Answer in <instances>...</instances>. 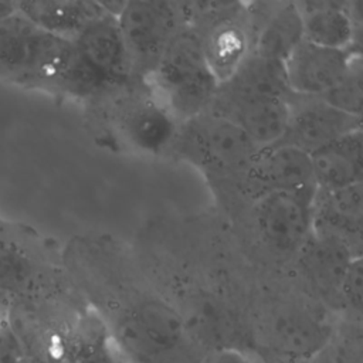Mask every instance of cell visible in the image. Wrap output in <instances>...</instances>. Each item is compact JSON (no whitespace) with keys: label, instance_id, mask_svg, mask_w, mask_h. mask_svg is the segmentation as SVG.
Listing matches in <instances>:
<instances>
[{"label":"cell","instance_id":"6da1fadb","mask_svg":"<svg viewBox=\"0 0 363 363\" xmlns=\"http://www.w3.org/2000/svg\"><path fill=\"white\" fill-rule=\"evenodd\" d=\"M315 191L268 193L228 220L238 245L255 267H289L312 235Z\"/></svg>","mask_w":363,"mask_h":363},{"label":"cell","instance_id":"7a4b0ae2","mask_svg":"<svg viewBox=\"0 0 363 363\" xmlns=\"http://www.w3.org/2000/svg\"><path fill=\"white\" fill-rule=\"evenodd\" d=\"M258 149L237 125L206 111L180 123L170 153L203 173L224 208Z\"/></svg>","mask_w":363,"mask_h":363},{"label":"cell","instance_id":"3957f363","mask_svg":"<svg viewBox=\"0 0 363 363\" xmlns=\"http://www.w3.org/2000/svg\"><path fill=\"white\" fill-rule=\"evenodd\" d=\"M71 40L45 33L18 11L0 21V81L65 96Z\"/></svg>","mask_w":363,"mask_h":363},{"label":"cell","instance_id":"277c9868","mask_svg":"<svg viewBox=\"0 0 363 363\" xmlns=\"http://www.w3.org/2000/svg\"><path fill=\"white\" fill-rule=\"evenodd\" d=\"M145 81L180 123L206 112L220 85L206 61L199 34L189 24L176 34Z\"/></svg>","mask_w":363,"mask_h":363},{"label":"cell","instance_id":"5b68a950","mask_svg":"<svg viewBox=\"0 0 363 363\" xmlns=\"http://www.w3.org/2000/svg\"><path fill=\"white\" fill-rule=\"evenodd\" d=\"M64 279L61 250L34 227L0 216V299H27Z\"/></svg>","mask_w":363,"mask_h":363},{"label":"cell","instance_id":"8992f818","mask_svg":"<svg viewBox=\"0 0 363 363\" xmlns=\"http://www.w3.org/2000/svg\"><path fill=\"white\" fill-rule=\"evenodd\" d=\"M95 101L108 104L111 125L128 147L150 156L170 153L180 122L145 79H135Z\"/></svg>","mask_w":363,"mask_h":363},{"label":"cell","instance_id":"52a82bcc","mask_svg":"<svg viewBox=\"0 0 363 363\" xmlns=\"http://www.w3.org/2000/svg\"><path fill=\"white\" fill-rule=\"evenodd\" d=\"M183 6L211 72L220 84L224 82L252 50L248 3L183 1Z\"/></svg>","mask_w":363,"mask_h":363},{"label":"cell","instance_id":"ba28073f","mask_svg":"<svg viewBox=\"0 0 363 363\" xmlns=\"http://www.w3.org/2000/svg\"><path fill=\"white\" fill-rule=\"evenodd\" d=\"M116 18L139 79L153 74L172 40L187 26L183 1H125Z\"/></svg>","mask_w":363,"mask_h":363},{"label":"cell","instance_id":"9c48e42d","mask_svg":"<svg viewBox=\"0 0 363 363\" xmlns=\"http://www.w3.org/2000/svg\"><path fill=\"white\" fill-rule=\"evenodd\" d=\"M302 190H316L309 155L284 143H274L257 150L223 210L230 220L264 194Z\"/></svg>","mask_w":363,"mask_h":363},{"label":"cell","instance_id":"30bf717a","mask_svg":"<svg viewBox=\"0 0 363 363\" xmlns=\"http://www.w3.org/2000/svg\"><path fill=\"white\" fill-rule=\"evenodd\" d=\"M71 41L79 61L96 82L101 96L139 79L133 74L129 52L115 16L106 13L86 26Z\"/></svg>","mask_w":363,"mask_h":363},{"label":"cell","instance_id":"8fae6325","mask_svg":"<svg viewBox=\"0 0 363 363\" xmlns=\"http://www.w3.org/2000/svg\"><path fill=\"white\" fill-rule=\"evenodd\" d=\"M357 129H362V118L345 113L322 98L292 94L288 125L278 143L309 155Z\"/></svg>","mask_w":363,"mask_h":363},{"label":"cell","instance_id":"7c38bea8","mask_svg":"<svg viewBox=\"0 0 363 363\" xmlns=\"http://www.w3.org/2000/svg\"><path fill=\"white\" fill-rule=\"evenodd\" d=\"M237 125L258 147L278 143L289 119V98L233 96L217 89L207 109Z\"/></svg>","mask_w":363,"mask_h":363},{"label":"cell","instance_id":"4fadbf2b","mask_svg":"<svg viewBox=\"0 0 363 363\" xmlns=\"http://www.w3.org/2000/svg\"><path fill=\"white\" fill-rule=\"evenodd\" d=\"M360 55V50L328 48L303 40L284 62L289 91L294 95L320 98Z\"/></svg>","mask_w":363,"mask_h":363},{"label":"cell","instance_id":"5bb4252c","mask_svg":"<svg viewBox=\"0 0 363 363\" xmlns=\"http://www.w3.org/2000/svg\"><path fill=\"white\" fill-rule=\"evenodd\" d=\"M303 23V40L312 44L362 51L360 0L296 1Z\"/></svg>","mask_w":363,"mask_h":363},{"label":"cell","instance_id":"9a60e30c","mask_svg":"<svg viewBox=\"0 0 363 363\" xmlns=\"http://www.w3.org/2000/svg\"><path fill=\"white\" fill-rule=\"evenodd\" d=\"M363 184L316 190L312 201V235L337 241L362 255Z\"/></svg>","mask_w":363,"mask_h":363},{"label":"cell","instance_id":"2e32d148","mask_svg":"<svg viewBox=\"0 0 363 363\" xmlns=\"http://www.w3.org/2000/svg\"><path fill=\"white\" fill-rule=\"evenodd\" d=\"M254 52L285 62L303 41V23L296 1L248 3Z\"/></svg>","mask_w":363,"mask_h":363},{"label":"cell","instance_id":"e0dca14e","mask_svg":"<svg viewBox=\"0 0 363 363\" xmlns=\"http://www.w3.org/2000/svg\"><path fill=\"white\" fill-rule=\"evenodd\" d=\"M356 257L362 255L337 241L311 235L288 269L306 289L326 299L339 301L342 279Z\"/></svg>","mask_w":363,"mask_h":363},{"label":"cell","instance_id":"ac0fdd59","mask_svg":"<svg viewBox=\"0 0 363 363\" xmlns=\"http://www.w3.org/2000/svg\"><path fill=\"white\" fill-rule=\"evenodd\" d=\"M262 318L268 336L281 350L308 352L325 342L326 328L311 305L299 296L272 301Z\"/></svg>","mask_w":363,"mask_h":363},{"label":"cell","instance_id":"d6986e66","mask_svg":"<svg viewBox=\"0 0 363 363\" xmlns=\"http://www.w3.org/2000/svg\"><path fill=\"white\" fill-rule=\"evenodd\" d=\"M316 190H336L363 183V133L350 132L309 153Z\"/></svg>","mask_w":363,"mask_h":363},{"label":"cell","instance_id":"ffe728a7","mask_svg":"<svg viewBox=\"0 0 363 363\" xmlns=\"http://www.w3.org/2000/svg\"><path fill=\"white\" fill-rule=\"evenodd\" d=\"M16 3L17 11L35 27L67 40H72L86 26L106 14L101 1L38 0Z\"/></svg>","mask_w":363,"mask_h":363},{"label":"cell","instance_id":"44dd1931","mask_svg":"<svg viewBox=\"0 0 363 363\" xmlns=\"http://www.w3.org/2000/svg\"><path fill=\"white\" fill-rule=\"evenodd\" d=\"M218 91L233 96L291 98L284 62L251 51Z\"/></svg>","mask_w":363,"mask_h":363},{"label":"cell","instance_id":"7402d4cb","mask_svg":"<svg viewBox=\"0 0 363 363\" xmlns=\"http://www.w3.org/2000/svg\"><path fill=\"white\" fill-rule=\"evenodd\" d=\"M362 55L356 57L345 75L320 98L333 108L362 118L363 111V68Z\"/></svg>","mask_w":363,"mask_h":363},{"label":"cell","instance_id":"603a6c76","mask_svg":"<svg viewBox=\"0 0 363 363\" xmlns=\"http://www.w3.org/2000/svg\"><path fill=\"white\" fill-rule=\"evenodd\" d=\"M23 359L24 347L10 318V303L0 299V363H20Z\"/></svg>","mask_w":363,"mask_h":363},{"label":"cell","instance_id":"cb8c5ba5","mask_svg":"<svg viewBox=\"0 0 363 363\" xmlns=\"http://www.w3.org/2000/svg\"><path fill=\"white\" fill-rule=\"evenodd\" d=\"M69 363H123L104 340L81 339L71 347Z\"/></svg>","mask_w":363,"mask_h":363},{"label":"cell","instance_id":"d4e9b609","mask_svg":"<svg viewBox=\"0 0 363 363\" xmlns=\"http://www.w3.org/2000/svg\"><path fill=\"white\" fill-rule=\"evenodd\" d=\"M363 291V261L362 257L352 259L339 289V302L353 311L362 309Z\"/></svg>","mask_w":363,"mask_h":363},{"label":"cell","instance_id":"484cf974","mask_svg":"<svg viewBox=\"0 0 363 363\" xmlns=\"http://www.w3.org/2000/svg\"><path fill=\"white\" fill-rule=\"evenodd\" d=\"M16 13H17L16 1H0V21L11 17Z\"/></svg>","mask_w":363,"mask_h":363},{"label":"cell","instance_id":"4316f807","mask_svg":"<svg viewBox=\"0 0 363 363\" xmlns=\"http://www.w3.org/2000/svg\"><path fill=\"white\" fill-rule=\"evenodd\" d=\"M208 363H247V362L242 357H240V356L224 353V354L213 357Z\"/></svg>","mask_w":363,"mask_h":363},{"label":"cell","instance_id":"83f0119b","mask_svg":"<svg viewBox=\"0 0 363 363\" xmlns=\"http://www.w3.org/2000/svg\"><path fill=\"white\" fill-rule=\"evenodd\" d=\"M20 363H28V362H27V359H26V357H24V359H23V360H21V362H20Z\"/></svg>","mask_w":363,"mask_h":363}]
</instances>
